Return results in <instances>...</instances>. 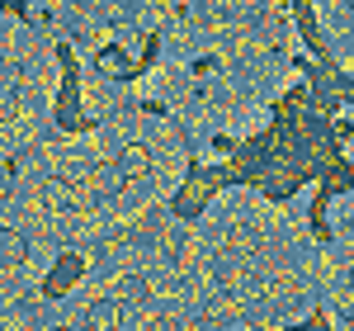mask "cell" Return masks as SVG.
I'll list each match as a JSON object with an SVG mask.
<instances>
[{
	"instance_id": "obj_1",
	"label": "cell",
	"mask_w": 354,
	"mask_h": 331,
	"mask_svg": "<svg viewBox=\"0 0 354 331\" xmlns=\"http://www.w3.org/2000/svg\"><path fill=\"white\" fill-rule=\"evenodd\" d=\"M24 242H19V237H15V232H10V237H5V232H0V260H19V256H24Z\"/></svg>"
}]
</instances>
